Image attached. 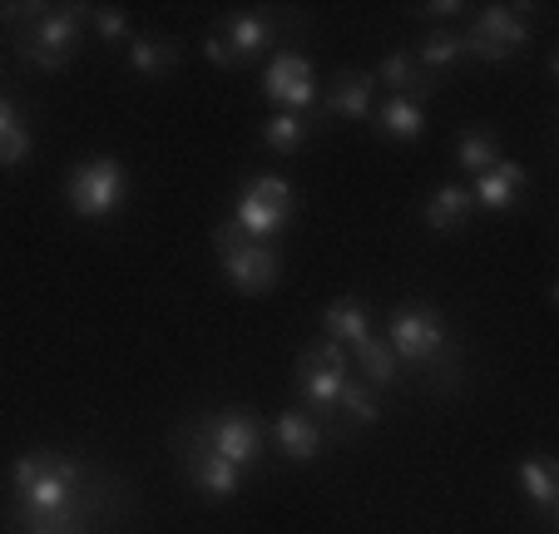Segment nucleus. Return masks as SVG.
<instances>
[{
    "instance_id": "nucleus-27",
    "label": "nucleus",
    "mask_w": 559,
    "mask_h": 534,
    "mask_svg": "<svg viewBox=\"0 0 559 534\" xmlns=\"http://www.w3.org/2000/svg\"><path fill=\"white\" fill-rule=\"evenodd\" d=\"M85 25H95V35L105 45H124V40H134V21H129L124 11H109V5H99V11H90V21Z\"/></svg>"
},
{
    "instance_id": "nucleus-30",
    "label": "nucleus",
    "mask_w": 559,
    "mask_h": 534,
    "mask_svg": "<svg viewBox=\"0 0 559 534\" xmlns=\"http://www.w3.org/2000/svg\"><path fill=\"white\" fill-rule=\"evenodd\" d=\"M426 15H436V21H451V15H471V5H461V0H431V5H421Z\"/></svg>"
},
{
    "instance_id": "nucleus-3",
    "label": "nucleus",
    "mask_w": 559,
    "mask_h": 534,
    "mask_svg": "<svg viewBox=\"0 0 559 534\" xmlns=\"http://www.w3.org/2000/svg\"><path fill=\"white\" fill-rule=\"evenodd\" d=\"M85 21H90V5H55V11L35 5L31 21L15 25V55L25 64H35V70H64Z\"/></svg>"
},
{
    "instance_id": "nucleus-1",
    "label": "nucleus",
    "mask_w": 559,
    "mask_h": 534,
    "mask_svg": "<svg viewBox=\"0 0 559 534\" xmlns=\"http://www.w3.org/2000/svg\"><path fill=\"white\" fill-rule=\"evenodd\" d=\"M119 485L64 451L15 455L5 480V534H105L115 520Z\"/></svg>"
},
{
    "instance_id": "nucleus-5",
    "label": "nucleus",
    "mask_w": 559,
    "mask_h": 534,
    "mask_svg": "<svg viewBox=\"0 0 559 534\" xmlns=\"http://www.w3.org/2000/svg\"><path fill=\"white\" fill-rule=\"evenodd\" d=\"M293 213H297V199H293V189H287V178L253 174L243 183V193H238V203H233L228 223L243 233V238H253V242H273L277 233H287Z\"/></svg>"
},
{
    "instance_id": "nucleus-20",
    "label": "nucleus",
    "mask_w": 559,
    "mask_h": 534,
    "mask_svg": "<svg viewBox=\"0 0 559 534\" xmlns=\"http://www.w3.org/2000/svg\"><path fill=\"white\" fill-rule=\"evenodd\" d=\"M421 218H426V228H431V233H461L465 223L475 218L471 189H465V183H441V189L426 199Z\"/></svg>"
},
{
    "instance_id": "nucleus-23",
    "label": "nucleus",
    "mask_w": 559,
    "mask_h": 534,
    "mask_svg": "<svg viewBox=\"0 0 559 534\" xmlns=\"http://www.w3.org/2000/svg\"><path fill=\"white\" fill-rule=\"evenodd\" d=\"M337 416H342V430H337V436H347V430H367V426H377V420H381V401H377V391H371L367 381L347 377V387H342V396H337Z\"/></svg>"
},
{
    "instance_id": "nucleus-11",
    "label": "nucleus",
    "mask_w": 559,
    "mask_h": 534,
    "mask_svg": "<svg viewBox=\"0 0 559 534\" xmlns=\"http://www.w3.org/2000/svg\"><path fill=\"white\" fill-rule=\"evenodd\" d=\"M179 465L189 475V485L203 495V500H233V495L243 490V471L233 461H223L218 451H209L203 440H193L189 430H179Z\"/></svg>"
},
{
    "instance_id": "nucleus-8",
    "label": "nucleus",
    "mask_w": 559,
    "mask_h": 534,
    "mask_svg": "<svg viewBox=\"0 0 559 534\" xmlns=\"http://www.w3.org/2000/svg\"><path fill=\"white\" fill-rule=\"evenodd\" d=\"M465 60H486V64H506L515 50L530 45V21L515 5H480L471 11V25L461 31Z\"/></svg>"
},
{
    "instance_id": "nucleus-17",
    "label": "nucleus",
    "mask_w": 559,
    "mask_h": 534,
    "mask_svg": "<svg viewBox=\"0 0 559 534\" xmlns=\"http://www.w3.org/2000/svg\"><path fill=\"white\" fill-rule=\"evenodd\" d=\"M371 124H377L381 139L391 144H416L426 134V109L416 99H402V95H386L381 105H371Z\"/></svg>"
},
{
    "instance_id": "nucleus-29",
    "label": "nucleus",
    "mask_w": 559,
    "mask_h": 534,
    "mask_svg": "<svg viewBox=\"0 0 559 534\" xmlns=\"http://www.w3.org/2000/svg\"><path fill=\"white\" fill-rule=\"evenodd\" d=\"M203 50H209V60L218 64V70H238V60H233V55H228V45H223L213 31H209V40H203Z\"/></svg>"
},
{
    "instance_id": "nucleus-26",
    "label": "nucleus",
    "mask_w": 559,
    "mask_h": 534,
    "mask_svg": "<svg viewBox=\"0 0 559 534\" xmlns=\"http://www.w3.org/2000/svg\"><path fill=\"white\" fill-rule=\"evenodd\" d=\"M307 134H312V119L307 115H283V109L263 124V144L273 149V154H297V149L307 144Z\"/></svg>"
},
{
    "instance_id": "nucleus-13",
    "label": "nucleus",
    "mask_w": 559,
    "mask_h": 534,
    "mask_svg": "<svg viewBox=\"0 0 559 534\" xmlns=\"http://www.w3.org/2000/svg\"><path fill=\"white\" fill-rule=\"evenodd\" d=\"M213 35H218L223 45H228V55L238 64H248L253 55H263L267 45H273V35H277V21L273 15H263V11H243V15H223L218 25H213Z\"/></svg>"
},
{
    "instance_id": "nucleus-16",
    "label": "nucleus",
    "mask_w": 559,
    "mask_h": 534,
    "mask_svg": "<svg viewBox=\"0 0 559 534\" xmlns=\"http://www.w3.org/2000/svg\"><path fill=\"white\" fill-rule=\"evenodd\" d=\"M371 95H377V80L367 70H342L317 105L328 109L332 119H371Z\"/></svg>"
},
{
    "instance_id": "nucleus-25",
    "label": "nucleus",
    "mask_w": 559,
    "mask_h": 534,
    "mask_svg": "<svg viewBox=\"0 0 559 534\" xmlns=\"http://www.w3.org/2000/svg\"><path fill=\"white\" fill-rule=\"evenodd\" d=\"M461 60H465L461 31H451V25H436V31H426V35H421V50H416V64H421L426 74H445V70H455Z\"/></svg>"
},
{
    "instance_id": "nucleus-14",
    "label": "nucleus",
    "mask_w": 559,
    "mask_h": 534,
    "mask_svg": "<svg viewBox=\"0 0 559 534\" xmlns=\"http://www.w3.org/2000/svg\"><path fill=\"white\" fill-rule=\"evenodd\" d=\"M515 485H520V495L539 510L545 530H555L559 524V471H555V461H549V455H530V461H520Z\"/></svg>"
},
{
    "instance_id": "nucleus-24",
    "label": "nucleus",
    "mask_w": 559,
    "mask_h": 534,
    "mask_svg": "<svg viewBox=\"0 0 559 534\" xmlns=\"http://www.w3.org/2000/svg\"><path fill=\"white\" fill-rule=\"evenodd\" d=\"M124 64H129L134 74H144V80H164V74H174V64H179V45H174V40H148V35H134V40H129Z\"/></svg>"
},
{
    "instance_id": "nucleus-7",
    "label": "nucleus",
    "mask_w": 559,
    "mask_h": 534,
    "mask_svg": "<svg viewBox=\"0 0 559 534\" xmlns=\"http://www.w3.org/2000/svg\"><path fill=\"white\" fill-rule=\"evenodd\" d=\"M347 377H352L347 346L328 342V336L317 346H307L302 361H297V377H293L307 416H337V396H342V387H347Z\"/></svg>"
},
{
    "instance_id": "nucleus-18",
    "label": "nucleus",
    "mask_w": 559,
    "mask_h": 534,
    "mask_svg": "<svg viewBox=\"0 0 559 534\" xmlns=\"http://www.w3.org/2000/svg\"><path fill=\"white\" fill-rule=\"evenodd\" d=\"M371 80H381L391 90V95H402V99H431L436 95V74H426L421 64H416L412 50H391L386 60H381V70L371 74Z\"/></svg>"
},
{
    "instance_id": "nucleus-22",
    "label": "nucleus",
    "mask_w": 559,
    "mask_h": 534,
    "mask_svg": "<svg viewBox=\"0 0 559 534\" xmlns=\"http://www.w3.org/2000/svg\"><path fill=\"white\" fill-rule=\"evenodd\" d=\"M455 164H461L465 178H480L486 168L500 164V139L496 129H461V139H455Z\"/></svg>"
},
{
    "instance_id": "nucleus-4",
    "label": "nucleus",
    "mask_w": 559,
    "mask_h": 534,
    "mask_svg": "<svg viewBox=\"0 0 559 534\" xmlns=\"http://www.w3.org/2000/svg\"><path fill=\"white\" fill-rule=\"evenodd\" d=\"M183 430H189L193 440H203L209 451H218L223 461H233L243 475L258 471V465H263V455H267L263 420H258V411H248V406H228V411H218V416L189 420Z\"/></svg>"
},
{
    "instance_id": "nucleus-6",
    "label": "nucleus",
    "mask_w": 559,
    "mask_h": 534,
    "mask_svg": "<svg viewBox=\"0 0 559 534\" xmlns=\"http://www.w3.org/2000/svg\"><path fill=\"white\" fill-rule=\"evenodd\" d=\"M124 199H129V174L109 154L85 158V164H74L64 174V203H70V213H80L90 223H105Z\"/></svg>"
},
{
    "instance_id": "nucleus-31",
    "label": "nucleus",
    "mask_w": 559,
    "mask_h": 534,
    "mask_svg": "<svg viewBox=\"0 0 559 534\" xmlns=\"http://www.w3.org/2000/svg\"><path fill=\"white\" fill-rule=\"evenodd\" d=\"M11 124H21V105H15V99H5L0 95V134H5V129Z\"/></svg>"
},
{
    "instance_id": "nucleus-21",
    "label": "nucleus",
    "mask_w": 559,
    "mask_h": 534,
    "mask_svg": "<svg viewBox=\"0 0 559 534\" xmlns=\"http://www.w3.org/2000/svg\"><path fill=\"white\" fill-rule=\"evenodd\" d=\"M322 332L337 346H361L371 336V312L361 297H337V302L322 312Z\"/></svg>"
},
{
    "instance_id": "nucleus-10",
    "label": "nucleus",
    "mask_w": 559,
    "mask_h": 534,
    "mask_svg": "<svg viewBox=\"0 0 559 534\" xmlns=\"http://www.w3.org/2000/svg\"><path fill=\"white\" fill-rule=\"evenodd\" d=\"M263 95L283 115H312L317 109V74L302 50H277L263 70Z\"/></svg>"
},
{
    "instance_id": "nucleus-19",
    "label": "nucleus",
    "mask_w": 559,
    "mask_h": 534,
    "mask_svg": "<svg viewBox=\"0 0 559 534\" xmlns=\"http://www.w3.org/2000/svg\"><path fill=\"white\" fill-rule=\"evenodd\" d=\"M352 371H361L357 381H367L377 396L402 387V361L391 356V346L381 342V336H367L361 346H352Z\"/></svg>"
},
{
    "instance_id": "nucleus-2",
    "label": "nucleus",
    "mask_w": 559,
    "mask_h": 534,
    "mask_svg": "<svg viewBox=\"0 0 559 534\" xmlns=\"http://www.w3.org/2000/svg\"><path fill=\"white\" fill-rule=\"evenodd\" d=\"M381 342L391 346V356H396L402 367L431 377L436 391H441V377H445V387L461 377V346H455L445 317L431 312V307H396V312L386 317V336H381Z\"/></svg>"
},
{
    "instance_id": "nucleus-28",
    "label": "nucleus",
    "mask_w": 559,
    "mask_h": 534,
    "mask_svg": "<svg viewBox=\"0 0 559 534\" xmlns=\"http://www.w3.org/2000/svg\"><path fill=\"white\" fill-rule=\"evenodd\" d=\"M31 149H35V134H31V124H11L5 134H0V168H15V164H25L31 158Z\"/></svg>"
},
{
    "instance_id": "nucleus-9",
    "label": "nucleus",
    "mask_w": 559,
    "mask_h": 534,
    "mask_svg": "<svg viewBox=\"0 0 559 534\" xmlns=\"http://www.w3.org/2000/svg\"><path fill=\"white\" fill-rule=\"evenodd\" d=\"M213 248H218L223 277H228L238 293H273L277 287L283 268H277V252L267 248V242H253L233 228V223H223V228H213Z\"/></svg>"
},
{
    "instance_id": "nucleus-12",
    "label": "nucleus",
    "mask_w": 559,
    "mask_h": 534,
    "mask_svg": "<svg viewBox=\"0 0 559 534\" xmlns=\"http://www.w3.org/2000/svg\"><path fill=\"white\" fill-rule=\"evenodd\" d=\"M273 440L293 465H312L322 455V446H328V430H322L317 416H307L302 406H287L283 416H273Z\"/></svg>"
},
{
    "instance_id": "nucleus-15",
    "label": "nucleus",
    "mask_w": 559,
    "mask_h": 534,
    "mask_svg": "<svg viewBox=\"0 0 559 534\" xmlns=\"http://www.w3.org/2000/svg\"><path fill=\"white\" fill-rule=\"evenodd\" d=\"M525 183H530L525 164H510V158H500L496 168H486L480 178H471L465 189H471L475 209H486V213H506L510 203H515L520 193H525Z\"/></svg>"
}]
</instances>
